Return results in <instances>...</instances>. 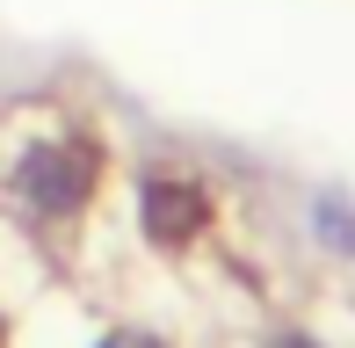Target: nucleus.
<instances>
[{"label": "nucleus", "instance_id": "nucleus-1", "mask_svg": "<svg viewBox=\"0 0 355 348\" xmlns=\"http://www.w3.org/2000/svg\"><path fill=\"white\" fill-rule=\"evenodd\" d=\"M15 189H22L37 211L66 218V211L87 203V189H94V153L87 146H37L22 160V174H15Z\"/></svg>", "mask_w": 355, "mask_h": 348}, {"label": "nucleus", "instance_id": "nucleus-2", "mask_svg": "<svg viewBox=\"0 0 355 348\" xmlns=\"http://www.w3.org/2000/svg\"><path fill=\"white\" fill-rule=\"evenodd\" d=\"M138 203H145V232H153L159 247H182L189 232L203 225V189L196 182H167V174H153Z\"/></svg>", "mask_w": 355, "mask_h": 348}, {"label": "nucleus", "instance_id": "nucleus-3", "mask_svg": "<svg viewBox=\"0 0 355 348\" xmlns=\"http://www.w3.org/2000/svg\"><path fill=\"white\" fill-rule=\"evenodd\" d=\"M102 348H159V341H145V334H116V341H102Z\"/></svg>", "mask_w": 355, "mask_h": 348}]
</instances>
